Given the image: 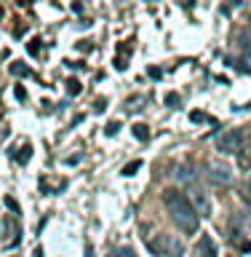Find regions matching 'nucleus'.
Segmentation results:
<instances>
[{
	"instance_id": "nucleus-5",
	"label": "nucleus",
	"mask_w": 251,
	"mask_h": 257,
	"mask_svg": "<svg viewBox=\"0 0 251 257\" xmlns=\"http://www.w3.org/2000/svg\"><path fill=\"white\" fill-rule=\"evenodd\" d=\"M208 174H211V180L219 182V185L232 182V169L227 164H222V161H211V164H208Z\"/></svg>"
},
{
	"instance_id": "nucleus-7",
	"label": "nucleus",
	"mask_w": 251,
	"mask_h": 257,
	"mask_svg": "<svg viewBox=\"0 0 251 257\" xmlns=\"http://www.w3.org/2000/svg\"><path fill=\"white\" fill-rule=\"evenodd\" d=\"M200 252L203 257H216V246L211 244V238H200Z\"/></svg>"
},
{
	"instance_id": "nucleus-12",
	"label": "nucleus",
	"mask_w": 251,
	"mask_h": 257,
	"mask_svg": "<svg viewBox=\"0 0 251 257\" xmlns=\"http://www.w3.org/2000/svg\"><path fill=\"white\" fill-rule=\"evenodd\" d=\"M0 16H3V8H0Z\"/></svg>"
},
{
	"instance_id": "nucleus-10",
	"label": "nucleus",
	"mask_w": 251,
	"mask_h": 257,
	"mask_svg": "<svg viewBox=\"0 0 251 257\" xmlns=\"http://www.w3.org/2000/svg\"><path fill=\"white\" fill-rule=\"evenodd\" d=\"M118 257H136V254L131 252V249H120V252H118Z\"/></svg>"
},
{
	"instance_id": "nucleus-8",
	"label": "nucleus",
	"mask_w": 251,
	"mask_h": 257,
	"mask_svg": "<svg viewBox=\"0 0 251 257\" xmlns=\"http://www.w3.org/2000/svg\"><path fill=\"white\" fill-rule=\"evenodd\" d=\"M134 134L139 137V140H144V137H147L150 132H147V126H142V123H139V126H134Z\"/></svg>"
},
{
	"instance_id": "nucleus-11",
	"label": "nucleus",
	"mask_w": 251,
	"mask_h": 257,
	"mask_svg": "<svg viewBox=\"0 0 251 257\" xmlns=\"http://www.w3.org/2000/svg\"><path fill=\"white\" fill-rule=\"evenodd\" d=\"M246 190H248V196H251V177L246 180Z\"/></svg>"
},
{
	"instance_id": "nucleus-4",
	"label": "nucleus",
	"mask_w": 251,
	"mask_h": 257,
	"mask_svg": "<svg viewBox=\"0 0 251 257\" xmlns=\"http://www.w3.org/2000/svg\"><path fill=\"white\" fill-rule=\"evenodd\" d=\"M240 142H243V132L240 128H227V132H219L216 134V150H222V153H238L240 148Z\"/></svg>"
},
{
	"instance_id": "nucleus-9",
	"label": "nucleus",
	"mask_w": 251,
	"mask_h": 257,
	"mask_svg": "<svg viewBox=\"0 0 251 257\" xmlns=\"http://www.w3.org/2000/svg\"><path fill=\"white\" fill-rule=\"evenodd\" d=\"M136 169H139V161H134V164H128V166L123 169V174H128V177H131V174H136Z\"/></svg>"
},
{
	"instance_id": "nucleus-1",
	"label": "nucleus",
	"mask_w": 251,
	"mask_h": 257,
	"mask_svg": "<svg viewBox=\"0 0 251 257\" xmlns=\"http://www.w3.org/2000/svg\"><path fill=\"white\" fill-rule=\"evenodd\" d=\"M163 204L168 209V214H171V220L179 225V230H184V233H195L198 230L200 217H198L195 209L190 206L187 196H182V193H176V190H166L163 193Z\"/></svg>"
},
{
	"instance_id": "nucleus-2",
	"label": "nucleus",
	"mask_w": 251,
	"mask_h": 257,
	"mask_svg": "<svg viewBox=\"0 0 251 257\" xmlns=\"http://www.w3.org/2000/svg\"><path fill=\"white\" fill-rule=\"evenodd\" d=\"M187 201H190V206L198 212V217H211V198H208V193L200 188V185L192 182L190 188H187Z\"/></svg>"
},
{
	"instance_id": "nucleus-3",
	"label": "nucleus",
	"mask_w": 251,
	"mask_h": 257,
	"mask_svg": "<svg viewBox=\"0 0 251 257\" xmlns=\"http://www.w3.org/2000/svg\"><path fill=\"white\" fill-rule=\"evenodd\" d=\"M150 249L160 257H179L182 254V244L174 236H166V233H158V236L150 241Z\"/></svg>"
},
{
	"instance_id": "nucleus-6",
	"label": "nucleus",
	"mask_w": 251,
	"mask_h": 257,
	"mask_svg": "<svg viewBox=\"0 0 251 257\" xmlns=\"http://www.w3.org/2000/svg\"><path fill=\"white\" fill-rule=\"evenodd\" d=\"M238 166L240 169H251V134H243V142L238 148Z\"/></svg>"
}]
</instances>
